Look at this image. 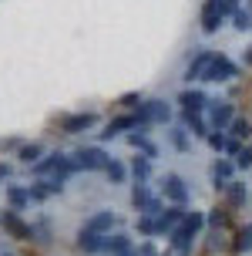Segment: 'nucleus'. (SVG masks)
<instances>
[{"mask_svg": "<svg viewBox=\"0 0 252 256\" xmlns=\"http://www.w3.org/2000/svg\"><path fill=\"white\" fill-rule=\"evenodd\" d=\"M77 166L84 168V172H98V168H108L111 166V158H108V152L104 148H98V145H88V148H77Z\"/></svg>", "mask_w": 252, "mask_h": 256, "instance_id": "nucleus-1", "label": "nucleus"}, {"mask_svg": "<svg viewBox=\"0 0 252 256\" xmlns=\"http://www.w3.org/2000/svg\"><path fill=\"white\" fill-rule=\"evenodd\" d=\"M135 118H138V125H151V122H168L172 118V108L165 102H141L138 112H135Z\"/></svg>", "mask_w": 252, "mask_h": 256, "instance_id": "nucleus-2", "label": "nucleus"}, {"mask_svg": "<svg viewBox=\"0 0 252 256\" xmlns=\"http://www.w3.org/2000/svg\"><path fill=\"white\" fill-rule=\"evenodd\" d=\"M239 74V68L229 61L226 54H215L212 64H209V71H205V78L202 81H232V78Z\"/></svg>", "mask_w": 252, "mask_h": 256, "instance_id": "nucleus-3", "label": "nucleus"}, {"mask_svg": "<svg viewBox=\"0 0 252 256\" xmlns=\"http://www.w3.org/2000/svg\"><path fill=\"white\" fill-rule=\"evenodd\" d=\"M162 192H165V199H168L172 206H185L189 202V186H185L182 176H165L162 179Z\"/></svg>", "mask_w": 252, "mask_h": 256, "instance_id": "nucleus-4", "label": "nucleus"}, {"mask_svg": "<svg viewBox=\"0 0 252 256\" xmlns=\"http://www.w3.org/2000/svg\"><path fill=\"white\" fill-rule=\"evenodd\" d=\"M232 122H236V112H232V104H229V102H212V112H209V125H212V132L232 128Z\"/></svg>", "mask_w": 252, "mask_h": 256, "instance_id": "nucleus-5", "label": "nucleus"}, {"mask_svg": "<svg viewBox=\"0 0 252 256\" xmlns=\"http://www.w3.org/2000/svg\"><path fill=\"white\" fill-rule=\"evenodd\" d=\"M0 222H3V230L10 232L13 240H34V230H30L27 222H20V216H17V209H7V212L0 216Z\"/></svg>", "mask_w": 252, "mask_h": 256, "instance_id": "nucleus-6", "label": "nucleus"}, {"mask_svg": "<svg viewBox=\"0 0 252 256\" xmlns=\"http://www.w3.org/2000/svg\"><path fill=\"white\" fill-rule=\"evenodd\" d=\"M185 216H189V209H185V206H168L162 216H158V232H172V230H178V226L185 222Z\"/></svg>", "mask_w": 252, "mask_h": 256, "instance_id": "nucleus-7", "label": "nucleus"}, {"mask_svg": "<svg viewBox=\"0 0 252 256\" xmlns=\"http://www.w3.org/2000/svg\"><path fill=\"white\" fill-rule=\"evenodd\" d=\"M212 58L215 54L212 51H199L195 54V61H189V68H185V81H202L205 78V71H209V64H212Z\"/></svg>", "mask_w": 252, "mask_h": 256, "instance_id": "nucleus-8", "label": "nucleus"}, {"mask_svg": "<svg viewBox=\"0 0 252 256\" xmlns=\"http://www.w3.org/2000/svg\"><path fill=\"white\" fill-rule=\"evenodd\" d=\"M222 27V10H219V0H205L202 7V30L205 34H215Z\"/></svg>", "mask_w": 252, "mask_h": 256, "instance_id": "nucleus-9", "label": "nucleus"}, {"mask_svg": "<svg viewBox=\"0 0 252 256\" xmlns=\"http://www.w3.org/2000/svg\"><path fill=\"white\" fill-rule=\"evenodd\" d=\"M94 122H98V118L91 115V112H81V115H67V118L61 122V132H64V135H77V132H88Z\"/></svg>", "mask_w": 252, "mask_h": 256, "instance_id": "nucleus-10", "label": "nucleus"}, {"mask_svg": "<svg viewBox=\"0 0 252 256\" xmlns=\"http://www.w3.org/2000/svg\"><path fill=\"white\" fill-rule=\"evenodd\" d=\"M178 104L185 108V112H192V115H202L205 112V104H212L202 91H195V88H189V91H182V98H178Z\"/></svg>", "mask_w": 252, "mask_h": 256, "instance_id": "nucleus-11", "label": "nucleus"}, {"mask_svg": "<svg viewBox=\"0 0 252 256\" xmlns=\"http://www.w3.org/2000/svg\"><path fill=\"white\" fill-rule=\"evenodd\" d=\"M232 172H236V162H226V158H222V162H215V166H212V186L219 192H226L229 182H232Z\"/></svg>", "mask_w": 252, "mask_h": 256, "instance_id": "nucleus-12", "label": "nucleus"}, {"mask_svg": "<svg viewBox=\"0 0 252 256\" xmlns=\"http://www.w3.org/2000/svg\"><path fill=\"white\" fill-rule=\"evenodd\" d=\"M111 226H114V212H111V209H98V212L84 222V230H88V232H98V236H104Z\"/></svg>", "mask_w": 252, "mask_h": 256, "instance_id": "nucleus-13", "label": "nucleus"}, {"mask_svg": "<svg viewBox=\"0 0 252 256\" xmlns=\"http://www.w3.org/2000/svg\"><path fill=\"white\" fill-rule=\"evenodd\" d=\"M104 243H108V236H98V232H88L84 226L77 230V246H81L84 253H104Z\"/></svg>", "mask_w": 252, "mask_h": 256, "instance_id": "nucleus-14", "label": "nucleus"}, {"mask_svg": "<svg viewBox=\"0 0 252 256\" xmlns=\"http://www.w3.org/2000/svg\"><path fill=\"white\" fill-rule=\"evenodd\" d=\"M168 236H172V246H175L178 253H192V240H195L199 232H195V230H189V226L182 222V226H178V230H172Z\"/></svg>", "mask_w": 252, "mask_h": 256, "instance_id": "nucleus-15", "label": "nucleus"}, {"mask_svg": "<svg viewBox=\"0 0 252 256\" xmlns=\"http://www.w3.org/2000/svg\"><path fill=\"white\" fill-rule=\"evenodd\" d=\"M182 122H185V128H189L192 135H199V138H209L212 132H209V122L202 115H192V112H182Z\"/></svg>", "mask_w": 252, "mask_h": 256, "instance_id": "nucleus-16", "label": "nucleus"}, {"mask_svg": "<svg viewBox=\"0 0 252 256\" xmlns=\"http://www.w3.org/2000/svg\"><path fill=\"white\" fill-rule=\"evenodd\" d=\"M135 125H138V118H135V115H118L114 122H108V128L101 132V138H114L118 132H125V128H135Z\"/></svg>", "mask_w": 252, "mask_h": 256, "instance_id": "nucleus-17", "label": "nucleus"}, {"mask_svg": "<svg viewBox=\"0 0 252 256\" xmlns=\"http://www.w3.org/2000/svg\"><path fill=\"white\" fill-rule=\"evenodd\" d=\"M30 199H34L30 189H24V186H7V202H10L13 209H24Z\"/></svg>", "mask_w": 252, "mask_h": 256, "instance_id": "nucleus-18", "label": "nucleus"}, {"mask_svg": "<svg viewBox=\"0 0 252 256\" xmlns=\"http://www.w3.org/2000/svg\"><path fill=\"white\" fill-rule=\"evenodd\" d=\"M151 199H155V196H151V189L145 186V182H138V186L131 189V206H135L138 212H145V209H148V202H151Z\"/></svg>", "mask_w": 252, "mask_h": 256, "instance_id": "nucleus-19", "label": "nucleus"}, {"mask_svg": "<svg viewBox=\"0 0 252 256\" xmlns=\"http://www.w3.org/2000/svg\"><path fill=\"white\" fill-rule=\"evenodd\" d=\"M131 250V240H128L125 232H118V236H108V243H104V253H111V256H121Z\"/></svg>", "mask_w": 252, "mask_h": 256, "instance_id": "nucleus-20", "label": "nucleus"}, {"mask_svg": "<svg viewBox=\"0 0 252 256\" xmlns=\"http://www.w3.org/2000/svg\"><path fill=\"white\" fill-rule=\"evenodd\" d=\"M229 206L232 209H239V206H246V199H249V189L242 186V182H229Z\"/></svg>", "mask_w": 252, "mask_h": 256, "instance_id": "nucleus-21", "label": "nucleus"}, {"mask_svg": "<svg viewBox=\"0 0 252 256\" xmlns=\"http://www.w3.org/2000/svg\"><path fill=\"white\" fill-rule=\"evenodd\" d=\"M40 155H44V148H40L37 142H30V145H24V148L17 152V158H20L24 166H37V162H40Z\"/></svg>", "mask_w": 252, "mask_h": 256, "instance_id": "nucleus-22", "label": "nucleus"}, {"mask_svg": "<svg viewBox=\"0 0 252 256\" xmlns=\"http://www.w3.org/2000/svg\"><path fill=\"white\" fill-rule=\"evenodd\" d=\"M128 145H131V148H141L148 158H155V155H158V148H155V145H151V142L145 138L141 132H131V135H128Z\"/></svg>", "mask_w": 252, "mask_h": 256, "instance_id": "nucleus-23", "label": "nucleus"}, {"mask_svg": "<svg viewBox=\"0 0 252 256\" xmlns=\"http://www.w3.org/2000/svg\"><path fill=\"white\" fill-rule=\"evenodd\" d=\"M64 162V155L61 152H50L47 158H40L37 166H34V172H37V176H47V172H57V166H61Z\"/></svg>", "mask_w": 252, "mask_h": 256, "instance_id": "nucleus-24", "label": "nucleus"}, {"mask_svg": "<svg viewBox=\"0 0 252 256\" xmlns=\"http://www.w3.org/2000/svg\"><path fill=\"white\" fill-rule=\"evenodd\" d=\"M131 176H135L138 182H145L151 176V158H148V155H138V158L131 162Z\"/></svg>", "mask_w": 252, "mask_h": 256, "instance_id": "nucleus-25", "label": "nucleus"}, {"mask_svg": "<svg viewBox=\"0 0 252 256\" xmlns=\"http://www.w3.org/2000/svg\"><path fill=\"white\" fill-rule=\"evenodd\" d=\"M232 250H236V253H249V250H252V222L239 230V236H236V246H232Z\"/></svg>", "mask_w": 252, "mask_h": 256, "instance_id": "nucleus-26", "label": "nucleus"}, {"mask_svg": "<svg viewBox=\"0 0 252 256\" xmlns=\"http://www.w3.org/2000/svg\"><path fill=\"white\" fill-rule=\"evenodd\" d=\"M205 222L215 226V230H226V226H229V212H226V209H212V212L205 216Z\"/></svg>", "mask_w": 252, "mask_h": 256, "instance_id": "nucleus-27", "label": "nucleus"}, {"mask_svg": "<svg viewBox=\"0 0 252 256\" xmlns=\"http://www.w3.org/2000/svg\"><path fill=\"white\" fill-rule=\"evenodd\" d=\"M104 176H108V179H111L114 186H121V182H125V176H128V172H125V166H121V162H114V158H111V166L104 168Z\"/></svg>", "mask_w": 252, "mask_h": 256, "instance_id": "nucleus-28", "label": "nucleus"}, {"mask_svg": "<svg viewBox=\"0 0 252 256\" xmlns=\"http://www.w3.org/2000/svg\"><path fill=\"white\" fill-rule=\"evenodd\" d=\"M138 232L141 236H155V232H158V219L155 216H138Z\"/></svg>", "mask_w": 252, "mask_h": 256, "instance_id": "nucleus-29", "label": "nucleus"}, {"mask_svg": "<svg viewBox=\"0 0 252 256\" xmlns=\"http://www.w3.org/2000/svg\"><path fill=\"white\" fill-rule=\"evenodd\" d=\"M232 135H236V138H249V135H252V125L246 122V118H236V122H232Z\"/></svg>", "mask_w": 252, "mask_h": 256, "instance_id": "nucleus-30", "label": "nucleus"}, {"mask_svg": "<svg viewBox=\"0 0 252 256\" xmlns=\"http://www.w3.org/2000/svg\"><path fill=\"white\" fill-rule=\"evenodd\" d=\"M172 145H175L178 152L189 148V135H185V128H175V132H172Z\"/></svg>", "mask_w": 252, "mask_h": 256, "instance_id": "nucleus-31", "label": "nucleus"}, {"mask_svg": "<svg viewBox=\"0 0 252 256\" xmlns=\"http://www.w3.org/2000/svg\"><path fill=\"white\" fill-rule=\"evenodd\" d=\"M209 145H212L215 152H226L229 138H226V135H222V132H212V135H209Z\"/></svg>", "mask_w": 252, "mask_h": 256, "instance_id": "nucleus-32", "label": "nucleus"}, {"mask_svg": "<svg viewBox=\"0 0 252 256\" xmlns=\"http://www.w3.org/2000/svg\"><path fill=\"white\" fill-rule=\"evenodd\" d=\"M232 20H236V27H239V30H249V27H252V14L249 10H239Z\"/></svg>", "mask_w": 252, "mask_h": 256, "instance_id": "nucleus-33", "label": "nucleus"}, {"mask_svg": "<svg viewBox=\"0 0 252 256\" xmlns=\"http://www.w3.org/2000/svg\"><path fill=\"white\" fill-rule=\"evenodd\" d=\"M236 166H239V168H252V145H246V148L239 152V158H236Z\"/></svg>", "mask_w": 252, "mask_h": 256, "instance_id": "nucleus-34", "label": "nucleus"}, {"mask_svg": "<svg viewBox=\"0 0 252 256\" xmlns=\"http://www.w3.org/2000/svg\"><path fill=\"white\" fill-rule=\"evenodd\" d=\"M219 10H222V17H226V14L236 17V14H239V0H219Z\"/></svg>", "mask_w": 252, "mask_h": 256, "instance_id": "nucleus-35", "label": "nucleus"}, {"mask_svg": "<svg viewBox=\"0 0 252 256\" xmlns=\"http://www.w3.org/2000/svg\"><path fill=\"white\" fill-rule=\"evenodd\" d=\"M118 104H125V108H131V104H141V98L135 94V91H128V94H121V102Z\"/></svg>", "mask_w": 252, "mask_h": 256, "instance_id": "nucleus-36", "label": "nucleus"}, {"mask_svg": "<svg viewBox=\"0 0 252 256\" xmlns=\"http://www.w3.org/2000/svg\"><path fill=\"white\" fill-rule=\"evenodd\" d=\"M226 152H229V155H236V158H239V152H242V148H239V138H229Z\"/></svg>", "mask_w": 252, "mask_h": 256, "instance_id": "nucleus-37", "label": "nucleus"}, {"mask_svg": "<svg viewBox=\"0 0 252 256\" xmlns=\"http://www.w3.org/2000/svg\"><path fill=\"white\" fill-rule=\"evenodd\" d=\"M138 256H155V246H151V243H141L138 246Z\"/></svg>", "mask_w": 252, "mask_h": 256, "instance_id": "nucleus-38", "label": "nucleus"}, {"mask_svg": "<svg viewBox=\"0 0 252 256\" xmlns=\"http://www.w3.org/2000/svg\"><path fill=\"white\" fill-rule=\"evenodd\" d=\"M7 176H10V168H7L3 162H0V179H7Z\"/></svg>", "mask_w": 252, "mask_h": 256, "instance_id": "nucleus-39", "label": "nucleus"}, {"mask_svg": "<svg viewBox=\"0 0 252 256\" xmlns=\"http://www.w3.org/2000/svg\"><path fill=\"white\" fill-rule=\"evenodd\" d=\"M121 256H138V250H128V253H121Z\"/></svg>", "mask_w": 252, "mask_h": 256, "instance_id": "nucleus-40", "label": "nucleus"}, {"mask_svg": "<svg viewBox=\"0 0 252 256\" xmlns=\"http://www.w3.org/2000/svg\"><path fill=\"white\" fill-rule=\"evenodd\" d=\"M246 61H249V64H252V48H249V54H246Z\"/></svg>", "mask_w": 252, "mask_h": 256, "instance_id": "nucleus-41", "label": "nucleus"}, {"mask_svg": "<svg viewBox=\"0 0 252 256\" xmlns=\"http://www.w3.org/2000/svg\"><path fill=\"white\" fill-rule=\"evenodd\" d=\"M178 256H192V253H178Z\"/></svg>", "mask_w": 252, "mask_h": 256, "instance_id": "nucleus-42", "label": "nucleus"}, {"mask_svg": "<svg viewBox=\"0 0 252 256\" xmlns=\"http://www.w3.org/2000/svg\"><path fill=\"white\" fill-rule=\"evenodd\" d=\"M0 256H10V253H0Z\"/></svg>", "mask_w": 252, "mask_h": 256, "instance_id": "nucleus-43", "label": "nucleus"}]
</instances>
